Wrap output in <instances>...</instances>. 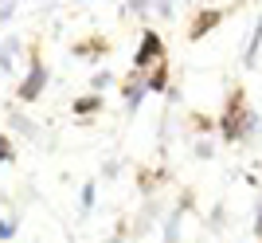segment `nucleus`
Wrapping results in <instances>:
<instances>
[{"instance_id": "obj_12", "label": "nucleus", "mask_w": 262, "mask_h": 243, "mask_svg": "<svg viewBox=\"0 0 262 243\" xmlns=\"http://www.w3.org/2000/svg\"><path fill=\"white\" fill-rule=\"evenodd\" d=\"M16 232H20V220H0V243H8Z\"/></svg>"}, {"instance_id": "obj_10", "label": "nucleus", "mask_w": 262, "mask_h": 243, "mask_svg": "<svg viewBox=\"0 0 262 243\" xmlns=\"http://www.w3.org/2000/svg\"><path fill=\"white\" fill-rule=\"evenodd\" d=\"M192 130H196V133H215L219 121L211 118V114H192Z\"/></svg>"}, {"instance_id": "obj_5", "label": "nucleus", "mask_w": 262, "mask_h": 243, "mask_svg": "<svg viewBox=\"0 0 262 243\" xmlns=\"http://www.w3.org/2000/svg\"><path fill=\"white\" fill-rule=\"evenodd\" d=\"M118 90H121V98L129 102V106H137V102L149 94V78H145V71H129V75L118 83Z\"/></svg>"}, {"instance_id": "obj_9", "label": "nucleus", "mask_w": 262, "mask_h": 243, "mask_svg": "<svg viewBox=\"0 0 262 243\" xmlns=\"http://www.w3.org/2000/svg\"><path fill=\"white\" fill-rule=\"evenodd\" d=\"M71 110H75L78 118H86V114H98V110H102V94H94V90H90V94L75 98V106H71Z\"/></svg>"}, {"instance_id": "obj_11", "label": "nucleus", "mask_w": 262, "mask_h": 243, "mask_svg": "<svg viewBox=\"0 0 262 243\" xmlns=\"http://www.w3.org/2000/svg\"><path fill=\"white\" fill-rule=\"evenodd\" d=\"M8 161H16V141L8 133H0V165H8Z\"/></svg>"}, {"instance_id": "obj_8", "label": "nucleus", "mask_w": 262, "mask_h": 243, "mask_svg": "<svg viewBox=\"0 0 262 243\" xmlns=\"http://www.w3.org/2000/svg\"><path fill=\"white\" fill-rule=\"evenodd\" d=\"M258 51H262V12H258V20H254V28H251L247 47H243V67H254V63H258Z\"/></svg>"}, {"instance_id": "obj_13", "label": "nucleus", "mask_w": 262, "mask_h": 243, "mask_svg": "<svg viewBox=\"0 0 262 243\" xmlns=\"http://www.w3.org/2000/svg\"><path fill=\"white\" fill-rule=\"evenodd\" d=\"M110 83H114V75H110V71H98V75L90 78V90H94V94H98V90H106Z\"/></svg>"}, {"instance_id": "obj_3", "label": "nucleus", "mask_w": 262, "mask_h": 243, "mask_svg": "<svg viewBox=\"0 0 262 243\" xmlns=\"http://www.w3.org/2000/svg\"><path fill=\"white\" fill-rule=\"evenodd\" d=\"M161 59H168V51H164V35L153 32V28H145L141 44H137V51H133V71H149V67H157Z\"/></svg>"}, {"instance_id": "obj_1", "label": "nucleus", "mask_w": 262, "mask_h": 243, "mask_svg": "<svg viewBox=\"0 0 262 243\" xmlns=\"http://www.w3.org/2000/svg\"><path fill=\"white\" fill-rule=\"evenodd\" d=\"M215 121H219V137H223L227 145L247 141V137H251V126H254V110H251V102H247V90L231 87Z\"/></svg>"}, {"instance_id": "obj_14", "label": "nucleus", "mask_w": 262, "mask_h": 243, "mask_svg": "<svg viewBox=\"0 0 262 243\" xmlns=\"http://www.w3.org/2000/svg\"><path fill=\"white\" fill-rule=\"evenodd\" d=\"M90 208H94V185L82 188V212H90Z\"/></svg>"}, {"instance_id": "obj_4", "label": "nucleus", "mask_w": 262, "mask_h": 243, "mask_svg": "<svg viewBox=\"0 0 262 243\" xmlns=\"http://www.w3.org/2000/svg\"><path fill=\"white\" fill-rule=\"evenodd\" d=\"M227 20V8H200L196 16H192V24H188V39L196 44V39H204V35H211L219 28V24Z\"/></svg>"}, {"instance_id": "obj_7", "label": "nucleus", "mask_w": 262, "mask_h": 243, "mask_svg": "<svg viewBox=\"0 0 262 243\" xmlns=\"http://www.w3.org/2000/svg\"><path fill=\"white\" fill-rule=\"evenodd\" d=\"M110 51V39H98V35H94V39H78V44H71V55L75 59H102Z\"/></svg>"}, {"instance_id": "obj_2", "label": "nucleus", "mask_w": 262, "mask_h": 243, "mask_svg": "<svg viewBox=\"0 0 262 243\" xmlns=\"http://www.w3.org/2000/svg\"><path fill=\"white\" fill-rule=\"evenodd\" d=\"M47 83H51V71H47V63L39 59V51L32 47V63H28V71H24L20 87H16V98L20 102H35L47 90Z\"/></svg>"}, {"instance_id": "obj_6", "label": "nucleus", "mask_w": 262, "mask_h": 243, "mask_svg": "<svg viewBox=\"0 0 262 243\" xmlns=\"http://www.w3.org/2000/svg\"><path fill=\"white\" fill-rule=\"evenodd\" d=\"M145 78H149V94H168V78H172L168 59H161L157 67H149V71H145Z\"/></svg>"}]
</instances>
